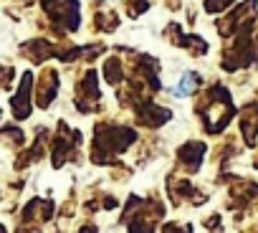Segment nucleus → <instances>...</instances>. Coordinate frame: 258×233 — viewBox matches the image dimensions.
I'll list each match as a JSON object with an SVG mask.
<instances>
[{
  "label": "nucleus",
  "instance_id": "1",
  "mask_svg": "<svg viewBox=\"0 0 258 233\" xmlns=\"http://www.w3.org/2000/svg\"><path fill=\"white\" fill-rule=\"evenodd\" d=\"M198 86H200V76H198L195 71H187V74L180 79V84H177L175 94H177V96H190Z\"/></svg>",
  "mask_w": 258,
  "mask_h": 233
},
{
  "label": "nucleus",
  "instance_id": "2",
  "mask_svg": "<svg viewBox=\"0 0 258 233\" xmlns=\"http://www.w3.org/2000/svg\"><path fill=\"white\" fill-rule=\"evenodd\" d=\"M203 152H205V145L195 142V145H187V147H182V150H180V160H185L190 167H198V162H200Z\"/></svg>",
  "mask_w": 258,
  "mask_h": 233
}]
</instances>
